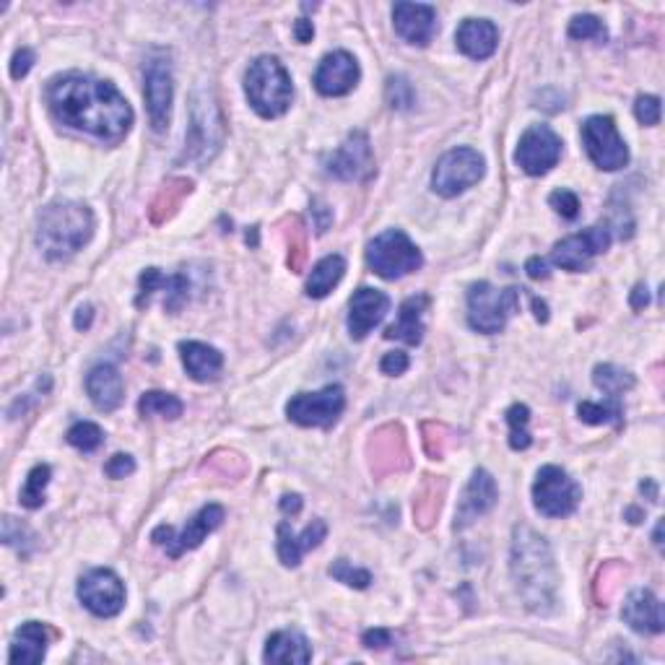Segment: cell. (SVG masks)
<instances>
[{
    "label": "cell",
    "mask_w": 665,
    "mask_h": 665,
    "mask_svg": "<svg viewBox=\"0 0 665 665\" xmlns=\"http://www.w3.org/2000/svg\"><path fill=\"white\" fill-rule=\"evenodd\" d=\"M47 104L52 115L68 128L84 130L104 141H120L133 125L128 99L99 78L68 73L47 86Z\"/></svg>",
    "instance_id": "1"
},
{
    "label": "cell",
    "mask_w": 665,
    "mask_h": 665,
    "mask_svg": "<svg viewBox=\"0 0 665 665\" xmlns=\"http://www.w3.org/2000/svg\"><path fill=\"white\" fill-rule=\"evenodd\" d=\"M512 577L525 606L549 614L556 603V567L549 543L528 525L515 528L512 538Z\"/></svg>",
    "instance_id": "2"
},
{
    "label": "cell",
    "mask_w": 665,
    "mask_h": 665,
    "mask_svg": "<svg viewBox=\"0 0 665 665\" xmlns=\"http://www.w3.org/2000/svg\"><path fill=\"white\" fill-rule=\"evenodd\" d=\"M94 234V216L84 203L58 201L39 216L37 245L47 260H65L76 255Z\"/></svg>",
    "instance_id": "3"
},
{
    "label": "cell",
    "mask_w": 665,
    "mask_h": 665,
    "mask_svg": "<svg viewBox=\"0 0 665 665\" xmlns=\"http://www.w3.org/2000/svg\"><path fill=\"white\" fill-rule=\"evenodd\" d=\"M245 91L252 110L265 120L281 117L291 104V78L276 58H258L247 68Z\"/></svg>",
    "instance_id": "4"
},
{
    "label": "cell",
    "mask_w": 665,
    "mask_h": 665,
    "mask_svg": "<svg viewBox=\"0 0 665 665\" xmlns=\"http://www.w3.org/2000/svg\"><path fill=\"white\" fill-rule=\"evenodd\" d=\"M515 312H520V289H497L481 281L468 291V323L478 333H499Z\"/></svg>",
    "instance_id": "5"
},
{
    "label": "cell",
    "mask_w": 665,
    "mask_h": 665,
    "mask_svg": "<svg viewBox=\"0 0 665 665\" xmlns=\"http://www.w3.org/2000/svg\"><path fill=\"white\" fill-rule=\"evenodd\" d=\"M421 252L419 247L401 232V229H388L380 237H375L367 247V265L377 276L395 281L408 273L421 268Z\"/></svg>",
    "instance_id": "6"
},
{
    "label": "cell",
    "mask_w": 665,
    "mask_h": 665,
    "mask_svg": "<svg viewBox=\"0 0 665 665\" xmlns=\"http://www.w3.org/2000/svg\"><path fill=\"white\" fill-rule=\"evenodd\" d=\"M221 143H224V117L219 112V104L208 91H198L193 97V117H190L185 156L203 164L221 149Z\"/></svg>",
    "instance_id": "7"
},
{
    "label": "cell",
    "mask_w": 665,
    "mask_h": 665,
    "mask_svg": "<svg viewBox=\"0 0 665 665\" xmlns=\"http://www.w3.org/2000/svg\"><path fill=\"white\" fill-rule=\"evenodd\" d=\"M582 489L569 478L559 465H543L533 484V502L536 510L546 517H567L577 510Z\"/></svg>",
    "instance_id": "8"
},
{
    "label": "cell",
    "mask_w": 665,
    "mask_h": 665,
    "mask_svg": "<svg viewBox=\"0 0 665 665\" xmlns=\"http://www.w3.org/2000/svg\"><path fill=\"white\" fill-rule=\"evenodd\" d=\"M484 156L473 149H452L434 167L432 185L442 198H455L484 177Z\"/></svg>",
    "instance_id": "9"
},
{
    "label": "cell",
    "mask_w": 665,
    "mask_h": 665,
    "mask_svg": "<svg viewBox=\"0 0 665 665\" xmlns=\"http://www.w3.org/2000/svg\"><path fill=\"white\" fill-rule=\"evenodd\" d=\"M582 143H585V151H588L595 167L606 169V172H616V169H624L629 164L627 143L619 136L611 117L595 115L585 120Z\"/></svg>",
    "instance_id": "10"
},
{
    "label": "cell",
    "mask_w": 665,
    "mask_h": 665,
    "mask_svg": "<svg viewBox=\"0 0 665 665\" xmlns=\"http://www.w3.org/2000/svg\"><path fill=\"white\" fill-rule=\"evenodd\" d=\"M346 408V395L338 385H328L320 393H299L286 406V414L299 427H333Z\"/></svg>",
    "instance_id": "11"
},
{
    "label": "cell",
    "mask_w": 665,
    "mask_h": 665,
    "mask_svg": "<svg viewBox=\"0 0 665 665\" xmlns=\"http://www.w3.org/2000/svg\"><path fill=\"white\" fill-rule=\"evenodd\" d=\"M221 523H224V507L208 504V507H203V510L182 528V533H175V528H169V525H159V528L151 533V541H154L156 546H164L167 554L172 556V559H177V556H182L185 551L198 549V546L206 541L208 533H214Z\"/></svg>",
    "instance_id": "12"
},
{
    "label": "cell",
    "mask_w": 665,
    "mask_h": 665,
    "mask_svg": "<svg viewBox=\"0 0 665 665\" xmlns=\"http://www.w3.org/2000/svg\"><path fill=\"white\" fill-rule=\"evenodd\" d=\"M143 94L149 104V120L156 133H164L169 128V117H172V68L164 55H154L143 68Z\"/></svg>",
    "instance_id": "13"
},
{
    "label": "cell",
    "mask_w": 665,
    "mask_h": 665,
    "mask_svg": "<svg viewBox=\"0 0 665 665\" xmlns=\"http://www.w3.org/2000/svg\"><path fill=\"white\" fill-rule=\"evenodd\" d=\"M78 598L99 619L117 616L125 606V585L110 569H94L78 582Z\"/></svg>",
    "instance_id": "14"
},
{
    "label": "cell",
    "mask_w": 665,
    "mask_h": 665,
    "mask_svg": "<svg viewBox=\"0 0 665 665\" xmlns=\"http://www.w3.org/2000/svg\"><path fill=\"white\" fill-rule=\"evenodd\" d=\"M562 156V141L549 125H530L517 143L515 162L533 177L546 175Z\"/></svg>",
    "instance_id": "15"
},
{
    "label": "cell",
    "mask_w": 665,
    "mask_h": 665,
    "mask_svg": "<svg viewBox=\"0 0 665 665\" xmlns=\"http://www.w3.org/2000/svg\"><path fill=\"white\" fill-rule=\"evenodd\" d=\"M608 245H611V232L606 226H590L585 232L562 239L551 252V260L564 271H588L595 255L606 252Z\"/></svg>",
    "instance_id": "16"
},
{
    "label": "cell",
    "mask_w": 665,
    "mask_h": 665,
    "mask_svg": "<svg viewBox=\"0 0 665 665\" xmlns=\"http://www.w3.org/2000/svg\"><path fill=\"white\" fill-rule=\"evenodd\" d=\"M328 175L346 182H367L375 175V154L364 133H351L346 141L328 156Z\"/></svg>",
    "instance_id": "17"
},
{
    "label": "cell",
    "mask_w": 665,
    "mask_h": 665,
    "mask_svg": "<svg viewBox=\"0 0 665 665\" xmlns=\"http://www.w3.org/2000/svg\"><path fill=\"white\" fill-rule=\"evenodd\" d=\"M359 84V63L349 52H330L315 71V89L323 97H343Z\"/></svg>",
    "instance_id": "18"
},
{
    "label": "cell",
    "mask_w": 665,
    "mask_h": 665,
    "mask_svg": "<svg viewBox=\"0 0 665 665\" xmlns=\"http://www.w3.org/2000/svg\"><path fill=\"white\" fill-rule=\"evenodd\" d=\"M393 24L408 45L427 47L437 34V11L424 3H395Z\"/></svg>",
    "instance_id": "19"
},
{
    "label": "cell",
    "mask_w": 665,
    "mask_h": 665,
    "mask_svg": "<svg viewBox=\"0 0 665 665\" xmlns=\"http://www.w3.org/2000/svg\"><path fill=\"white\" fill-rule=\"evenodd\" d=\"M497 499L499 489L497 481L491 478V473L481 471V468L473 471L471 481H468V486H465L463 491V499H460L458 504V512H455V528H468L473 520L486 515V512L497 504Z\"/></svg>",
    "instance_id": "20"
},
{
    "label": "cell",
    "mask_w": 665,
    "mask_h": 665,
    "mask_svg": "<svg viewBox=\"0 0 665 665\" xmlns=\"http://www.w3.org/2000/svg\"><path fill=\"white\" fill-rule=\"evenodd\" d=\"M390 310V299L377 289H369V286H362L359 291H354V297H351L349 304V333L354 341H362L367 338V333L372 328L385 320Z\"/></svg>",
    "instance_id": "21"
},
{
    "label": "cell",
    "mask_w": 665,
    "mask_h": 665,
    "mask_svg": "<svg viewBox=\"0 0 665 665\" xmlns=\"http://www.w3.org/2000/svg\"><path fill=\"white\" fill-rule=\"evenodd\" d=\"M621 619L640 634H660L665 629L663 603L645 588L627 595L624 608H621Z\"/></svg>",
    "instance_id": "22"
},
{
    "label": "cell",
    "mask_w": 665,
    "mask_h": 665,
    "mask_svg": "<svg viewBox=\"0 0 665 665\" xmlns=\"http://www.w3.org/2000/svg\"><path fill=\"white\" fill-rule=\"evenodd\" d=\"M325 536H328V525L323 520H312L299 536L289 528V523L278 525V556H281L284 567H299L302 556L317 549L325 541Z\"/></svg>",
    "instance_id": "23"
},
{
    "label": "cell",
    "mask_w": 665,
    "mask_h": 665,
    "mask_svg": "<svg viewBox=\"0 0 665 665\" xmlns=\"http://www.w3.org/2000/svg\"><path fill=\"white\" fill-rule=\"evenodd\" d=\"M52 640V632L39 624V621H26L21 624L19 632L13 634L11 653H8V663L13 665H37L45 660L47 645Z\"/></svg>",
    "instance_id": "24"
},
{
    "label": "cell",
    "mask_w": 665,
    "mask_h": 665,
    "mask_svg": "<svg viewBox=\"0 0 665 665\" xmlns=\"http://www.w3.org/2000/svg\"><path fill=\"white\" fill-rule=\"evenodd\" d=\"M86 393H89L91 403H94L99 411L110 414L125 398L123 375H120L115 367H110V364H99V367L91 369L89 377H86Z\"/></svg>",
    "instance_id": "25"
},
{
    "label": "cell",
    "mask_w": 665,
    "mask_h": 665,
    "mask_svg": "<svg viewBox=\"0 0 665 665\" xmlns=\"http://www.w3.org/2000/svg\"><path fill=\"white\" fill-rule=\"evenodd\" d=\"M372 450V468L377 473H393V471H403L408 465V450H406V440H403L401 427H382L380 432L375 434V440L369 445Z\"/></svg>",
    "instance_id": "26"
},
{
    "label": "cell",
    "mask_w": 665,
    "mask_h": 665,
    "mask_svg": "<svg viewBox=\"0 0 665 665\" xmlns=\"http://www.w3.org/2000/svg\"><path fill=\"white\" fill-rule=\"evenodd\" d=\"M455 39H458L463 55H468L471 60H486L497 52L499 32L497 26L486 19H465Z\"/></svg>",
    "instance_id": "27"
},
{
    "label": "cell",
    "mask_w": 665,
    "mask_h": 665,
    "mask_svg": "<svg viewBox=\"0 0 665 665\" xmlns=\"http://www.w3.org/2000/svg\"><path fill=\"white\" fill-rule=\"evenodd\" d=\"M180 356L185 369H188V375L198 382L216 380L221 375V367H224V356L214 346H208V343L182 341Z\"/></svg>",
    "instance_id": "28"
},
{
    "label": "cell",
    "mask_w": 665,
    "mask_h": 665,
    "mask_svg": "<svg viewBox=\"0 0 665 665\" xmlns=\"http://www.w3.org/2000/svg\"><path fill=\"white\" fill-rule=\"evenodd\" d=\"M429 307V297L419 294V297H408L406 302L401 304V312H398V323L390 325L385 330V338H398V341L408 343V346H416L421 343V336H424V323H421V315Z\"/></svg>",
    "instance_id": "29"
},
{
    "label": "cell",
    "mask_w": 665,
    "mask_h": 665,
    "mask_svg": "<svg viewBox=\"0 0 665 665\" xmlns=\"http://www.w3.org/2000/svg\"><path fill=\"white\" fill-rule=\"evenodd\" d=\"M265 663H286V665H304L312 660L310 642L297 632H276L268 637L265 645Z\"/></svg>",
    "instance_id": "30"
},
{
    "label": "cell",
    "mask_w": 665,
    "mask_h": 665,
    "mask_svg": "<svg viewBox=\"0 0 665 665\" xmlns=\"http://www.w3.org/2000/svg\"><path fill=\"white\" fill-rule=\"evenodd\" d=\"M346 273V260L341 255H328L312 268L310 278H307V297L310 299H323L328 297L330 291L336 289L338 281Z\"/></svg>",
    "instance_id": "31"
},
{
    "label": "cell",
    "mask_w": 665,
    "mask_h": 665,
    "mask_svg": "<svg viewBox=\"0 0 665 665\" xmlns=\"http://www.w3.org/2000/svg\"><path fill=\"white\" fill-rule=\"evenodd\" d=\"M190 190H193V182L185 180V177H175V180H169L159 193H156L154 203L149 208V216L154 224H164L167 219H172L177 208L182 206V201L188 198Z\"/></svg>",
    "instance_id": "32"
},
{
    "label": "cell",
    "mask_w": 665,
    "mask_h": 665,
    "mask_svg": "<svg viewBox=\"0 0 665 665\" xmlns=\"http://www.w3.org/2000/svg\"><path fill=\"white\" fill-rule=\"evenodd\" d=\"M138 411H141L143 419L149 416H162V419H180L182 416V401L175 395L162 393V390H151V393H143V398L138 401Z\"/></svg>",
    "instance_id": "33"
},
{
    "label": "cell",
    "mask_w": 665,
    "mask_h": 665,
    "mask_svg": "<svg viewBox=\"0 0 665 665\" xmlns=\"http://www.w3.org/2000/svg\"><path fill=\"white\" fill-rule=\"evenodd\" d=\"M442 494H445V486H442L437 478H429L427 484L421 486V494L414 504V515L421 528H429L434 517L440 515Z\"/></svg>",
    "instance_id": "34"
},
{
    "label": "cell",
    "mask_w": 665,
    "mask_h": 665,
    "mask_svg": "<svg viewBox=\"0 0 665 665\" xmlns=\"http://www.w3.org/2000/svg\"><path fill=\"white\" fill-rule=\"evenodd\" d=\"M593 382L608 398H619L627 390L634 388V377L629 375L627 369H619L614 364H601V367H595L593 372Z\"/></svg>",
    "instance_id": "35"
},
{
    "label": "cell",
    "mask_w": 665,
    "mask_h": 665,
    "mask_svg": "<svg viewBox=\"0 0 665 665\" xmlns=\"http://www.w3.org/2000/svg\"><path fill=\"white\" fill-rule=\"evenodd\" d=\"M577 414L585 424H619L621 416H624V408H621L619 398H608L606 403H580Z\"/></svg>",
    "instance_id": "36"
},
{
    "label": "cell",
    "mask_w": 665,
    "mask_h": 665,
    "mask_svg": "<svg viewBox=\"0 0 665 665\" xmlns=\"http://www.w3.org/2000/svg\"><path fill=\"white\" fill-rule=\"evenodd\" d=\"M289 229H286V242H289V268L294 273L304 271V263H307V234H304V226L299 219H286L284 221Z\"/></svg>",
    "instance_id": "37"
},
{
    "label": "cell",
    "mask_w": 665,
    "mask_h": 665,
    "mask_svg": "<svg viewBox=\"0 0 665 665\" xmlns=\"http://www.w3.org/2000/svg\"><path fill=\"white\" fill-rule=\"evenodd\" d=\"M50 484V468L47 465H37L29 478H26V486L21 489V504L29 507V510H37L45 502V489Z\"/></svg>",
    "instance_id": "38"
},
{
    "label": "cell",
    "mask_w": 665,
    "mask_h": 665,
    "mask_svg": "<svg viewBox=\"0 0 665 665\" xmlns=\"http://www.w3.org/2000/svg\"><path fill=\"white\" fill-rule=\"evenodd\" d=\"M507 421H510V447L512 450H528L530 447L528 406H523V403H515V406L507 411Z\"/></svg>",
    "instance_id": "39"
},
{
    "label": "cell",
    "mask_w": 665,
    "mask_h": 665,
    "mask_svg": "<svg viewBox=\"0 0 665 665\" xmlns=\"http://www.w3.org/2000/svg\"><path fill=\"white\" fill-rule=\"evenodd\" d=\"M68 442H71L73 447H78V450L94 452L102 447L104 432L97 424H91V421H78V424H73V427L68 429Z\"/></svg>",
    "instance_id": "40"
},
{
    "label": "cell",
    "mask_w": 665,
    "mask_h": 665,
    "mask_svg": "<svg viewBox=\"0 0 665 665\" xmlns=\"http://www.w3.org/2000/svg\"><path fill=\"white\" fill-rule=\"evenodd\" d=\"M328 575L333 577V580L343 582V585H349V588H356V590L369 588V582H372V575H369L367 569L354 567V564L346 562V559H338V562L330 564Z\"/></svg>",
    "instance_id": "41"
},
{
    "label": "cell",
    "mask_w": 665,
    "mask_h": 665,
    "mask_svg": "<svg viewBox=\"0 0 665 665\" xmlns=\"http://www.w3.org/2000/svg\"><path fill=\"white\" fill-rule=\"evenodd\" d=\"M569 37L606 42L608 32H606V26H603V21L598 19V16L582 13V16H575V19H572V24H569Z\"/></svg>",
    "instance_id": "42"
},
{
    "label": "cell",
    "mask_w": 665,
    "mask_h": 665,
    "mask_svg": "<svg viewBox=\"0 0 665 665\" xmlns=\"http://www.w3.org/2000/svg\"><path fill=\"white\" fill-rule=\"evenodd\" d=\"M167 299H164V307H167L169 312H177L182 310V304L188 302V291H190V284L188 278L182 276V273H177V276H169L167 281Z\"/></svg>",
    "instance_id": "43"
},
{
    "label": "cell",
    "mask_w": 665,
    "mask_h": 665,
    "mask_svg": "<svg viewBox=\"0 0 665 665\" xmlns=\"http://www.w3.org/2000/svg\"><path fill=\"white\" fill-rule=\"evenodd\" d=\"M549 203L556 214L564 216V219H577V214H580V198L572 190H554Z\"/></svg>",
    "instance_id": "44"
},
{
    "label": "cell",
    "mask_w": 665,
    "mask_h": 665,
    "mask_svg": "<svg viewBox=\"0 0 665 665\" xmlns=\"http://www.w3.org/2000/svg\"><path fill=\"white\" fill-rule=\"evenodd\" d=\"M388 99L390 107H398V110H408L414 104V89L408 84L406 78H390L388 81Z\"/></svg>",
    "instance_id": "45"
},
{
    "label": "cell",
    "mask_w": 665,
    "mask_h": 665,
    "mask_svg": "<svg viewBox=\"0 0 665 665\" xmlns=\"http://www.w3.org/2000/svg\"><path fill=\"white\" fill-rule=\"evenodd\" d=\"M167 281H169V276H164L159 268H146V271L141 273V294H138V299H136L138 307H143V304L149 302L154 291L164 289Z\"/></svg>",
    "instance_id": "46"
},
{
    "label": "cell",
    "mask_w": 665,
    "mask_h": 665,
    "mask_svg": "<svg viewBox=\"0 0 665 665\" xmlns=\"http://www.w3.org/2000/svg\"><path fill=\"white\" fill-rule=\"evenodd\" d=\"M621 577H624V567H621V564H608V567H603L601 577H598V598L603 601V606H606L608 598L616 593Z\"/></svg>",
    "instance_id": "47"
},
{
    "label": "cell",
    "mask_w": 665,
    "mask_h": 665,
    "mask_svg": "<svg viewBox=\"0 0 665 665\" xmlns=\"http://www.w3.org/2000/svg\"><path fill=\"white\" fill-rule=\"evenodd\" d=\"M447 429L440 427V424H424V447L432 458H442V452H445L447 445Z\"/></svg>",
    "instance_id": "48"
},
{
    "label": "cell",
    "mask_w": 665,
    "mask_h": 665,
    "mask_svg": "<svg viewBox=\"0 0 665 665\" xmlns=\"http://www.w3.org/2000/svg\"><path fill=\"white\" fill-rule=\"evenodd\" d=\"M634 115L642 125H658L660 123V99L658 97H640L634 104Z\"/></svg>",
    "instance_id": "49"
},
{
    "label": "cell",
    "mask_w": 665,
    "mask_h": 665,
    "mask_svg": "<svg viewBox=\"0 0 665 665\" xmlns=\"http://www.w3.org/2000/svg\"><path fill=\"white\" fill-rule=\"evenodd\" d=\"M206 465H211V468L219 465L221 471L232 473V476H242V473H245V460L239 458V455H234V452H219V455H214Z\"/></svg>",
    "instance_id": "50"
},
{
    "label": "cell",
    "mask_w": 665,
    "mask_h": 665,
    "mask_svg": "<svg viewBox=\"0 0 665 665\" xmlns=\"http://www.w3.org/2000/svg\"><path fill=\"white\" fill-rule=\"evenodd\" d=\"M380 369H382V375H388V377L403 375V372L408 369V354H403V351H393V354H385V356H382Z\"/></svg>",
    "instance_id": "51"
},
{
    "label": "cell",
    "mask_w": 665,
    "mask_h": 665,
    "mask_svg": "<svg viewBox=\"0 0 665 665\" xmlns=\"http://www.w3.org/2000/svg\"><path fill=\"white\" fill-rule=\"evenodd\" d=\"M133 471H136V463H133L130 455H112L110 463L104 465V473L110 478H125Z\"/></svg>",
    "instance_id": "52"
},
{
    "label": "cell",
    "mask_w": 665,
    "mask_h": 665,
    "mask_svg": "<svg viewBox=\"0 0 665 665\" xmlns=\"http://www.w3.org/2000/svg\"><path fill=\"white\" fill-rule=\"evenodd\" d=\"M32 65H34V52L26 50V47H21V50L16 52L11 60V78H16V81L24 78L26 73L32 71Z\"/></svg>",
    "instance_id": "53"
},
{
    "label": "cell",
    "mask_w": 665,
    "mask_h": 665,
    "mask_svg": "<svg viewBox=\"0 0 665 665\" xmlns=\"http://www.w3.org/2000/svg\"><path fill=\"white\" fill-rule=\"evenodd\" d=\"M364 645H367V647H388V645H393V634H390L388 629H369V632L364 634Z\"/></svg>",
    "instance_id": "54"
},
{
    "label": "cell",
    "mask_w": 665,
    "mask_h": 665,
    "mask_svg": "<svg viewBox=\"0 0 665 665\" xmlns=\"http://www.w3.org/2000/svg\"><path fill=\"white\" fill-rule=\"evenodd\" d=\"M525 271H528L530 278H536V281H541V278H549L546 260H541V258H530L528 263H525Z\"/></svg>",
    "instance_id": "55"
},
{
    "label": "cell",
    "mask_w": 665,
    "mask_h": 665,
    "mask_svg": "<svg viewBox=\"0 0 665 665\" xmlns=\"http://www.w3.org/2000/svg\"><path fill=\"white\" fill-rule=\"evenodd\" d=\"M281 510L297 515V512L302 510V497H299V494H286V497L281 499Z\"/></svg>",
    "instance_id": "56"
},
{
    "label": "cell",
    "mask_w": 665,
    "mask_h": 665,
    "mask_svg": "<svg viewBox=\"0 0 665 665\" xmlns=\"http://www.w3.org/2000/svg\"><path fill=\"white\" fill-rule=\"evenodd\" d=\"M312 34H315V29H312V21L299 19L297 21V39H299V42H310Z\"/></svg>",
    "instance_id": "57"
},
{
    "label": "cell",
    "mask_w": 665,
    "mask_h": 665,
    "mask_svg": "<svg viewBox=\"0 0 665 665\" xmlns=\"http://www.w3.org/2000/svg\"><path fill=\"white\" fill-rule=\"evenodd\" d=\"M91 325V307L89 304H86V307H81V310H78V315H76V328L78 330H86Z\"/></svg>",
    "instance_id": "58"
},
{
    "label": "cell",
    "mask_w": 665,
    "mask_h": 665,
    "mask_svg": "<svg viewBox=\"0 0 665 665\" xmlns=\"http://www.w3.org/2000/svg\"><path fill=\"white\" fill-rule=\"evenodd\" d=\"M645 304H647V289H645V286H637V289H634V294H632V307H634V310H642Z\"/></svg>",
    "instance_id": "59"
},
{
    "label": "cell",
    "mask_w": 665,
    "mask_h": 665,
    "mask_svg": "<svg viewBox=\"0 0 665 665\" xmlns=\"http://www.w3.org/2000/svg\"><path fill=\"white\" fill-rule=\"evenodd\" d=\"M533 310H536V320H541V323H546L549 320V307H546V302L538 297H533Z\"/></svg>",
    "instance_id": "60"
}]
</instances>
